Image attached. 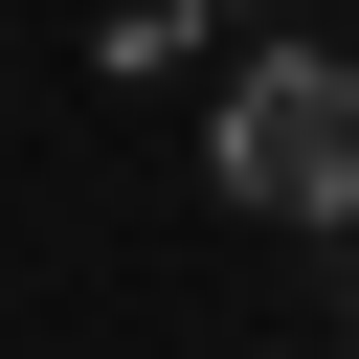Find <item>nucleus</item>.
Instances as JSON below:
<instances>
[{
  "mask_svg": "<svg viewBox=\"0 0 359 359\" xmlns=\"http://www.w3.org/2000/svg\"><path fill=\"white\" fill-rule=\"evenodd\" d=\"M224 202H269V224H359V67H337V45H269V67L224 90Z\"/></svg>",
  "mask_w": 359,
  "mask_h": 359,
  "instance_id": "obj_1",
  "label": "nucleus"
}]
</instances>
